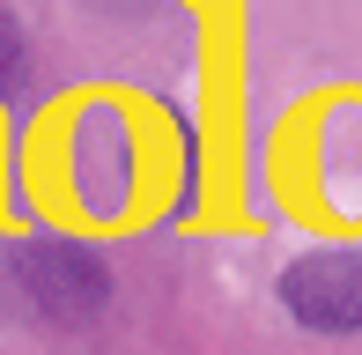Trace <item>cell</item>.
I'll return each mask as SVG.
<instances>
[{"instance_id":"obj_1","label":"cell","mask_w":362,"mask_h":355,"mask_svg":"<svg viewBox=\"0 0 362 355\" xmlns=\"http://www.w3.org/2000/svg\"><path fill=\"white\" fill-rule=\"evenodd\" d=\"M15 281H23V296L37 303L52 326H89L111 303V274H104V260H96L81 237H30V245L15 252Z\"/></svg>"},{"instance_id":"obj_2","label":"cell","mask_w":362,"mask_h":355,"mask_svg":"<svg viewBox=\"0 0 362 355\" xmlns=\"http://www.w3.org/2000/svg\"><path fill=\"white\" fill-rule=\"evenodd\" d=\"M134 126H126V111L111 104H89L74 119V149H67V178H74V200L81 215H126V200H134Z\"/></svg>"},{"instance_id":"obj_3","label":"cell","mask_w":362,"mask_h":355,"mask_svg":"<svg viewBox=\"0 0 362 355\" xmlns=\"http://www.w3.org/2000/svg\"><path fill=\"white\" fill-rule=\"evenodd\" d=\"M281 303H288L296 326H310V333H362V252L355 245L303 252L281 274Z\"/></svg>"},{"instance_id":"obj_4","label":"cell","mask_w":362,"mask_h":355,"mask_svg":"<svg viewBox=\"0 0 362 355\" xmlns=\"http://www.w3.org/2000/svg\"><path fill=\"white\" fill-rule=\"evenodd\" d=\"M15 74H23V30H15V15L0 8V89H8Z\"/></svg>"},{"instance_id":"obj_5","label":"cell","mask_w":362,"mask_h":355,"mask_svg":"<svg viewBox=\"0 0 362 355\" xmlns=\"http://www.w3.org/2000/svg\"><path fill=\"white\" fill-rule=\"evenodd\" d=\"M89 8H148V0H89Z\"/></svg>"}]
</instances>
